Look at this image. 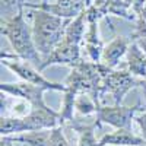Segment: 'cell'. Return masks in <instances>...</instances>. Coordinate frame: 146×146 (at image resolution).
<instances>
[{
    "label": "cell",
    "instance_id": "obj_11",
    "mask_svg": "<svg viewBox=\"0 0 146 146\" xmlns=\"http://www.w3.org/2000/svg\"><path fill=\"white\" fill-rule=\"evenodd\" d=\"M63 127H70L72 130H75L78 133L79 136L78 146H98L100 140H96L95 137V130L101 127V123L98 121L96 115L92 121H82L80 118L75 117V120Z\"/></svg>",
    "mask_w": 146,
    "mask_h": 146
},
{
    "label": "cell",
    "instance_id": "obj_18",
    "mask_svg": "<svg viewBox=\"0 0 146 146\" xmlns=\"http://www.w3.org/2000/svg\"><path fill=\"white\" fill-rule=\"evenodd\" d=\"M25 5H27V0H0L2 19L15 16L22 9H25Z\"/></svg>",
    "mask_w": 146,
    "mask_h": 146
},
{
    "label": "cell",
    "instance_id": "obj_14",
    "mask_svg": "<svg viewBox=\"0 0 146 146\" xmlns=\"http://www.w3.org/2000/svg\"><path fill=\"white\" fill-rule=\"evenodd\" d=\"M88 29V18H86V12H82V13L76 18H73L70 21V23L66 28L64 32V41L72 42V44H78L82 45L85 34Z\"/></svg>",
    "mask_w": 146,
    "mask_h": 146
},
{
    "label": "cell",
    "instance_id": "obj_20",
    "mask_svg": "<svg viewBox=\"0 0 146 146\" xmlns=\"http://www.w3.org/2000/svg\"><path fill=\"white\" fill-rule=\"evenodd\" d=\"M135 121L137 123V126L140 129V136L146 140V111L140 110V111L135 115Z\"/></svg>",
    "mask_w": 146,
    "mask_h": 146
},
{
    "label": "cell",
    "instance_id": "obj_16",
    "mask_svg": "<svg viewBox=\"0 0 146 146\" xmlns=\"http://www.w3.org/2000/svg\"><path fill=\"white\" fill-rule=\"evenodd\" d=\"M98 102L91 94L80 92L76 96L75 101V114L80 117H95L96 111H98Z\"/></svg>",
    "mask_w": 146,
    "mask_h": 146
},
{
    "label": "cell",
    "instance_id": "obj_12",
    "mask_svg": "<svg viewBox=\"0 0 146 146\" xmlns=\"http://www.w3.org/2000/svg\"><path fill=\"white\" fill-rule=\"evenodd\" d=\"M126 69L135 78L146 82V53L136 41H131L126 56Z\"/></svg>",
    "mask_w": 146,
    "mask_h": 146
},
{
    "label": "cell",
    "instance_id": "obj_23",
    "mask_svg": "<svg viewBox=\"0 0 146 146\" xmlns=\"http://www.w3.org/2000/svg\"><path fill=\"white\" fill-rule=\"evenodd\" d=\"M143 146H146V145H143Z\"/></svg>",
    "mask_w": 146,
    "mask_h": 146
},
{
    "label": "cell",
    "instance_id": "obj_22",
    "mask_svg": "<svg viewBox=\"0 0 146 146\" xmlns=\"http://www.w3.org/2000/svg\"><path fill=\"white\" fill-rule=\"evenodd\" d=\"M15 142H12L9 137L6 136H2V139H0V146H13Z\"/></svg>",
    "mask_w": 146,
    "mask_h": 146
},
{
    "label": "cell",
    "instance_id": "obj_9",
    "mask_svg": "<svg viewBox=\"0 0 146 146\" xmlns=\"http://www.w3.org/2000/svg\"><path fill=\"white\" fill-rule=\"evenodd\" d=\"M130 44L131 41H129L126 36L115 35L108 44H105L102 57H101V63L110 69H118L120 63L127 56Z\"/></svg>",
    "mask_w": 146,
    "mask_h": 146
},
{
    "label": "cell",
    "instance_id": "obj_15",
    "mask_svg": "<svg viewBox=\"0 0 146 146\" xmlns=\"http://www.w3.org/2000/svg\"><path fill=\"white\" fill-rule=\"evenodd\" d=\"M50 135H51V130H34V131H25V133H19V135L6 136V137H9L12 142L25 143L28 146H48Z\"/></svg>",
    "mask_w": 146,
    "mask_h": 146
},
{
    "label": "cell",
    "instance_id": "obj_4",
    "mask_svg": "<svg viewBox=\"0 0 146 146\" xmlns=\"http://www.w3.org/2000/svg\"><path fill=\"white\" fill-rule=\"evenodd\" d=\"M143 83V80L135 78L127 69H110L105 66L100 95L101 105L104 102V96L107 95L111 96L115 105H121L124 101V96L135 88H142Z\"/></svg>",
    "mask_w": 146,
    "mask_h": 146
},
{
    "label": "cell",
    "instance_id": "obj_17",
    "mask_svg": "<svg viewBox=\"0 0 146 146\" xmlns=\"http://www.w3.org/2000/svg\"><path fill=\"white\" fill-rule=\"evenodd\" d=\"M27 127L23 123V117H2L0 118V135L13 136L19 133H25Z\"/></svg>",
    "mask_w": 146,
    "mask_h": 146
},
{
    "label": "cell",
    "instance_id": "obj_1",
    "mask_svg": "<svg viewBox=\"0 0 146 146\" xmlns=\"http://www.w3.org/2000/svg\"><path fill=\"white\" fill-rule=\"evenodd\" d=\"M0 34L9 41L13 54L19 58L40 67L42 64V56L36 50V45L32 36V27H29L25 19L23 9L15 16L2 19L0 22Z\"/></svg>",
    "mask_w": 146,
    "mask_h": 146
},
{
    "label": "cell",
    "instance_id": "obj_21",
    "mask_svg": "<svg viewBox=\"0 0 146 146\" xmlns=\"http://www.w3.org/2000/svg\"><path fill=\"white\" fill-rule=\"evenodd\" d=\"M130 2V6H131V10H133V13H135L136 16L142 12L143 6L146 5V0H129Z\"/></svg>",
    "mask_w": 146,
    "mask_h": 146
},
{
    "label": "cell",
    "instance_id": "obj_8",
    "mask_svg": "<svg viewBox=\"0 0 146 146\" xmlns=\"http://www.w3.org/2000/svg\"><path fill=\"white\" fill-rule=\"evenodd\" d=\"M104 47L105 44L100 34V22H88V29L82 42L83 58L92 63H101Z\"/></svg>",
    "mask_w": 146,
    "mask_h": 146
},
{
    "label": "cell",
    "instance_id": "obj_5",
    "mask_svg": "<svg viewBox=\"0 0 146 146\" xmlns=\"http://www.w3.org/2000/svg\"><path fill=\"white\" fill-rule=\"evenodd\" d=\"M142 105L136 104L133 107L126 105H100L96 111V118L101 124H108L114 129H131V121L140 111Z\"/></svg>",
    "mask_w": 146,
    "mask_h": 146
},
{
    "label": "cell",
    "instance_id": "obj_6",
    "mask_svg": "<svg viewBox=\"0 0 146 146\" xmlns=\"http://www.w3.org/2000/svg\"><path fill=\"white\" fill-rule=\"evenodd\" d=\"M83 58V51H82V45L78 44H72L67 41H62L54 50L44 57L42 64L38 67L41 72L50 66H69L73 67L79 64Z\"/></svg>",
    "mask_w": 146,
    "mask_h": 146
},
{
    "label": "cell",
    "instance_id": "obj_13",
    "mask_svg": "<svg viewBox=\"0 0 146 146\" xmlns=\"http://www.w3.org/2000/svg\"><path fill=\"white\" fill-rule=\"evenodd\" d=\"M2 117H27L32 113L34 105L22 98L10 96L2 92Z\"/></svg>",
    "mask_w": 146,
    "mask_h": 146
},
{
    "label": "cell",
    "instance_id": "obj_19",
    "mask_svg": "<svg viewBox=\"0 0 146 146\" xmlns=\"http://www.w3.org/2000/svg\"><path fill=\"white\" fill-rule=\"evenodd\" d=\"M64 127L58 126L56 129H51V135H50V140H48V146H72L70 142L67 140L66 135H64Z\"/></svg>",
    "mask_w": 146,
    "mask_h": 146
},
{
    "label": "cell",
    "instance_id": "obj_3",
    "mask_svg": "<svg viewBox=\"0 0 146 146\" xmlns=\"http://www.w3.org/2000/svg\"><path fill=\"white\" fill-rule=\"evenodd\" d=\"M0 60H2V66H5L10 72H13L15 75L23 82L41 86L45 91H57V92H63V94L67 91V86L64 83L53 82L50 79H47L38 67H35L34 64L19 58L16 54H9V53L2 51Z\"/></svg>",
    "mask_w": 146,
    "mask_h": 146
},
{
    "label": "cell",
    "instance_id": "obj_10",
    "mask_svg": "<svg viewBox=\"0 0 146 146\" xmlns=\"http://www.w3.org/2000/svg\"><path fill=\"white\" fill-rule=\"evenodd\" d=\"M146 140L142 136H137L133 133L131 129H115L111 133L104 135L98 146H143Z\"/></svg>",
    "mask_w": 146,
    "mask_h": 146
},
{
    "label": "cell",
    "instance_id": "obj_7",
    "mask_svg": "<svg viewBox=\"0 0 146 146\" xmlns=\"http://www.w3.org/2000/svg\"><path fill=\"white\" fill-rule=\"evenodd\" d=\"M0 92L7 94L10 96H16V98H22L28 102H31L34 107H45L47 102L44 100V92L41 86L28 83V82H2L0 83Z\"/></svg>",
    "mask_w": 146,
    "mask_h": 146
},
{
    "label": "cell",
    "instance_id": "obj_2",
    "mask_svg": "<svg viewBox=\"0 0 146 146\" xmlns=\"http://www.w3.org/2000/svg\"><path fill=\"white\" fill-rule=\"evenodd\" d=\"M32 19V36L38 53L47 57L54 48L63 41L66 28L72 19H64L48 13L41 9H31Z\"/></svg>",
    "mask_w": 146,
    "mask_h": 146
}]
</instances>
